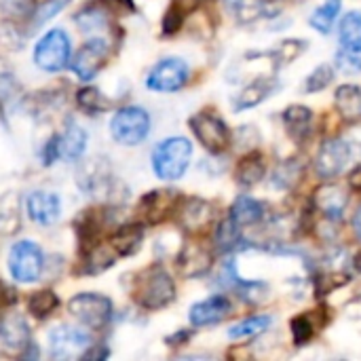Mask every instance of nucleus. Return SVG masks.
I'll list each match as a JSON object with an SVG mask.
<instances>
[{
  "label": "nucleus",
  "instance_id": "21",
  "mask_svg": "<svg viewBox=\"0 0 361 361\" xmlns=\"http://www.w3.org/2000/svg\"><path fill=\"white\" fill-rule=\"evenodd\" d=\"M334 104L345 123L355 125L361 121V87L343 85L334 93Z\"/></svg>",
  "mask_w": 361,
  "mask_h": 361
},
{
  "label": "nucleus",
  "instance_id": "29",
  "mask_svg": "<svg viewBox=\"0 0 361 361\" xmlns=\"http://www.w3.org/2000/svg\"><path fill=\"white\" fill-rule=\"evenodd\" d=\"M341 0H326L311 17H309V23L313 30H317L319 34H330L338 13H341Z\"/></svg>",
  "mask_w": 361,
  "mask_h": 361
},
{
  "label": "nucleus",
  "instance_id": "45",
  "mask_svg": "<svg viewBox=\"0 0 361 361\" xmlns=\"http://www.w3.org/2000/svg\"><path fill=\"white\" fill-rule=\"evenodd\" d=\"M347 182H349V188H353V190L361 192V165H357V167L349 173Z\"/></svg>",
  "mask_w": 361,
  "mask_h": 361
},
{
  "label": "nucleus",
  "instance_id": "25",
  "mask_svg": "<svg viewBox=\"0 0 361 361\" xmlns=\"http://www.w3.org/2000/svg\"><path fill=\"white\" fill-rule=\"evenodd\" d=\"M144 239V228L142 224H123L121 228H116V233L110 239V245L114 247V252L118 256H131L140 250Z\"/></svg>",
  "mask_w": 361,
  "mask_h": 361
},
{
  "label": "nucleus",
  "instance_id": "35",
  "mask_svg": "<svg viewBox=\"0 0 361 361\" xmlns=\"http://www.w3.org/2000/svg\"><path fill=\"white\" fill-rule=\"evenodd\" d=\"M305 49H307V42H302V40H298V38H290V40L279 42V47H275L271 55H273L275 66H277V68H281V66H286V63L294 61V59H296Z\"/></svg>",
  "mask_w": 361,
  "mask_h": 361
},
{
  "label": "nucleus",
  "instance_id": "20",
  "mask_svg": "<svg viewBox=\"0 0 361 361\" xmlns=\"http://www.w3.org/2000/svg\"><path fill=\"white\" fill-rule=\"evenodd\" d=\"M281 118H283V125H286L288 135L294 142H305L309 137L311 127H313L311 125L313 123V112L307 106H300V104L288 106Z\"/></svg>",
  "mask_w": 361,
  "mask_h": 361
},
{
  "label": "nucleus",
  "instance_id": "22",
  "mask_svg": "<svg viewBox=\"0 0 361 361\" xmlns=\"http://www.w3.org/2000/svg\"><path fill=\"white\" fill-rule=\"evenodd\" d=\"M277 89V80L275 78H256L254 82H250L237 97H235V110H250L256 108L258 104H262L267 97H271Z\"/></svg>",
  "mask_w": 361,
  "mask_h": 361
},
{
  "label": "nucleus",
  "instance_id": "47",
  "mask_svg": "<svg viewBox=\"0 0 361 361\" xmlns=\"http://www.w3.org/2000/svg\"><path fill=\"white\" fill-rule=\"evenodd\" d=\"M353 264H355V269H357V271H360V273H361V254H357V256H355Z\"/></svg>",
  "mask_w": 361,
  "mask_h": 361
},
{
  "label": "nucleus",
  "instance_id": "37",
  "mask_svg": "<svg viewBox=\"0 0 361 361\" xmlns=\"http://www.w3.org/2000/svg\"><path fill=\"white\" fill-rule=\"evenodd\" d=\"M34 2L36 0H0V11L4 17L19 21L34 15Z\"/></svg>",
  "mask_w": 361,
  "mask_h": 361
},
{
  "label": "nucleus",
  "instance_id": "7",
  "mask_svg": "<svg viewBox=\"0 0 361 361\" xmlns=\"http://www.w3.org/2000/svg\"><path fill=\"white\" fill-rule=\"evenodd\" d=\"M44 256L34 241H17L8 252V273L19 283H32L42 275Z\"/></svg>",
  "mask_w": 361,
  "mask_h": 361
},
{
  "label": "nucleus",
  "instance_id": "2",
  "mask_svg": "<svg viewBox=\"0 0 361 361\" xmlns=\"http://www.w3.org/2000/svg\"><path fill=\"white\" fill-rule=\"evenodd\" d=\"M135 300L146 311L169 307L176 300V283L171 275L161 264L146 269L135 283Z\"/></svg>",
  "mask_w": 361,
  "mask_h": 361
},
{
  "label": "nucleus",
  "instance_id": "8",
  "mask_svg": "<svg viewBox=\"0 0 361 361\" xmlns=\"http://www.w3.org/2000/svg\"><path fill=\"white\" fill-rule=\"evenodd\" d=\"M190 129L195 137L201 142V146L209 150L212 154L224 152L231 144V129L216 112H209V110L197 112L190 118Z\"/></svg>",
  "mask_w": 361,
  "mask_h": 361
},
{
  "label": "nucleus",
  "instance_id": "24",
  "mask_svg": "<svg viewBox=\"0 0 361 361\" xmlns=\"http://www.w3.org/2000/svg\"><path fill=\"white\" fill-rule=\"evenodd\" d=\"M264 173H267V165H264V159L260 152L245 154L237 163V169H235V178H237L239 186H243V188H252L258 182H262Z\"/></svg>",
  "mask_w": 361,
  "mask_h": 361
},
{
  "label": "nucleus",
  "instance_id": "1",
  "mask_svg": "<svg viewBox=\"0 0 361 361\" xmlns=\"http://www.w3.org/2000/svg\"><path fill=\"white\" fill-rule=\"evenodd\" d=\"M190 159H192V144L182 135H173L157 144L152 152V169L161 180L176 182L186 173Z\"/></svg>",
  "mask_w": 361,
  "mask_h": 361
},
{
  "label": "nucleus",
  "instance_id": "18",
  "mask_svg": "<svg viewBox=\"0 0 361 361\" xmlns=\"http://www.w3.org/2000/svg\"><path fill=\"white\" fill-rule=\"evenodd\" d=\"M55 140H57V154L61 161L74 163L87 150V131L76 123H70L61 135H55Z\"/></svg>",
  "mask_w": 361,
  "mask_h": 361
},
{
  "label": "nucleus",
  "instance_id": "39",
  "mask_svg": "<svg viewBox=\"0 0 361 361\" xmlns=\"http://www.w3.org/2000/svg\"><path fill=\"white\" fill-rule=\"evenodd\" d=\"M336 68L345 74H360L361 72V51L353 49H341L336 53Z\"/></svg>",
  "mask_w": 361,
  "mask_h": 361
},
{
  "label": "nucleus",
  "instance_id": "14",
  "mask_svg": "<svg viewBox=\"0 0 361 361\" xmlns=\"http://www.w3.org/2000/svg\"><path fill=\"white\" fill-rule=\"evenodd\" d=\"M25 212L27 218L38 226H51L59 220L61 214V201L55 192L47 190H34L25 199Z\"/></svg>",
  "mask_w": 361,
  "mask_h": 361
},
{
  "label": "nucleus",
  "instance_id": "5",
  "mask_svg": "<svg viewBox=\"0 0 361 361\" xmlns=\"http://www.w3.org/2000/svg\"><path fill=\"white\" fill-rule=\"evenodd\" d=\"M70 36L66 30H49L34 47V61L44 72H59L70 63Z\"/></svg>",
  "mask_w": 361,
  "mask_h": 361
},
{
  "label": "nucleus",
  "instance_id": "6",
  "mask_svg": "<svg viewBox=\"0 0 361 361\" xmlns=\"http://www.w3.org/2000/svg\"><path fill=\"white\" fill-rule=\"evenodd\" d=\"M93 347V338L87 330L76 326H57L49 332V353L53 360H80Z\"/></svg>",
  "mask_w": 361,
  "mask_h": 361
},
{
  "label": "nucleus",
  "instance_id": "30",
  "mask_svg": "<svg viewBox=\"0 0 361 361\" xmlns=\"http://www.w3.org/2000/svg\"><path fill=\"white\" fill-rule=\"evenodd\" d=\"M341 44L345 49L361 51V13L351 11L341 21Z\"/></svg>",
  "mask_w": 361,
  "mask_h": 361
},
{
  "label": "nucleus",
  "instance_id": "42",
  "mask_svg": "<svg viewBox=\"0 0 361 361\" xmlns=\"http://www.w3.org/2000/svg\"><path fill=\"white\" fill-rule=\"evenodd\" d=\"M70 0H44L42 2V6H38L36 11H34V15H32V19H34V27H38V25H42L47 19H51V17H55L66 4H68Z\"/></svg>",
  "mask_w": 361,
  "mask_h": 361
},
{
  "label": "nucleus",
  "instance_id": "9",
  "mask_svg": "<svg viewBox=\"0 0 361 361\" xmlns=\"http://www.w3.org/2000/svg\"><path fill=\"white\" fill-rule=\"evenodd\" d=\"M190 76V68L180 57H165L152 66L146 76V87L157 93H176L180 91Z\"/></svg>",
  "mask_w": 361,
  "mask_h": 361
},
{
  "label": "nucleus",
  "instance_id": "3",
  "mask_svg": "<svg viewBox=\"0 0 361 361\" xmlns=\"http://www.w3.org/2000/svg\"><path fill=\"white\" fill-rule=\"evenodd\" d=\"M150 114L140 106H125L110 118V135L121 146H137L150 133Z\"/></svg>",
  "mask_w": 361,
  "mask_h": 361
},
{
  "label": "nucleus",
  "instance_id": "11",
  "mask_svg": "<svg viewBox=\"0 0 361 361\" xmlns=\"http://www.w3.org/2000/svg\"><path fill=\"white\" fill-rule=\"evenodd\" d=\"M349 159H351V144L347 140L341 137L328 140L324 142V146L315 157V173L322 180H334L336 176L343 173Z\"/></svg>",
  "mask_w": 361,
  "mask_h": 361
},
{
  "label": "nucleus",
  "instance_id": "28",
  "mask_svg": "<svg viewBox=\"0 0 361 361\" xmlns=\"http://www.w3.org/2000/svg\"><path fill=\"white\" fill-rule=\"evenodd\" d=\"M315 315H317V311H311V313H302V315H298V317H294L290 322L294 345L305 347L315 336V332L322 330L324 322H315Z\"/></svg>",
  "mask_w": 361,
  "mask_h": 361
},
{
  "label": "nucleus",
  "instance_id": "19",
  "mask_svg": "<svg viewBox=\"0 0 361 361\" xmlns=\"http://www.w3.org/2000/svg\"><path fill=\"white\" fill-rule=\"evenodd\" d=\"M0 343L6 349L23 351L32 343L27 322L21 315H6L0 319Z\"/></svg>",
  "mask_w": 361,
  "mask_h": 361
},
{
  "label": "nucleus",
  "instance_id": "40",
  "mask_svg": "<svg viewBox=\"0 0 361 361\" xmlns=\"http://www.w3.org/2000/svg\"><path fill=\"white\" fill-rule=\"evenodd\" d=\"M76 99H78V106L82 110H87V112H102V110H106V99L102 97V93L97 89H91V87L89 89H80Z\"/></svg>",
  "mask_w": 361,
  "mask_h": 361
},
{
  "label": "nucleus",
  "instance_id": "10",
  "mask_svg": "<svg viewBox=\"0 0 361 361\" xmlns=\"http://www.w3.org/2000/svg\"><path fill=\"white\" fill-rule=\"evenodd\" d=\"M110 53V42L102 36H91L80 51L76 53V57L72 59V70L80 80H93L95 74L102 70V66L106 63Z\"/></svg>",
  "mask_w": 361,
  "mask_h": 361
},
{
  "label": "nucleus",
  "instance_id": "26",
  "mask_svg": "<svg viewBox=\"0 0 361 361\" xmlns=\"http://www.w3.org/2000/svg\"><path fill=\"white\" fill-rule=\"evenodd\" d=\"M214 241H216V247L220 252H233V250H237V247L243 245V228L231 216H226L218 224L216 235H214Z\"/></svg>",
  "mask_w": 361,
  "mask_h": 361
},
{
  "label": "nucleus",
  "instance_id": "4",
  "mask_svg": "<svg viewBox=\"0 0 361 361\" xmlns=\"http://www.w3.org/2000/svg\"><path fill=\"white\" fill-rule=\"evenodd\" d=\"M68 311L85 328L104 330L112 319V300L95 292H82L70 298Z\"/></svg>",
  "mask_w": 361,
  "mask_h": 361
},
{
  "label": "nucleus",
  "instance_id": "12",
  "mask_svg": "<svg viewBox=\"0 0 361 361\" xmlns=\"http://www.w3.org/2000/svg\"><path fill=\"white\" fill-rule=\"evenodd\" d=\"M178 222L184 231L192 233V235H199L203 231H207V226L212 224L214 220V207L199 199V197H192V199H184L182 203H178Z\"/></svg>",
  "mask_w": 361,
  "mask_h": 361
},
{
  "label": "nucleus",
  "instance_id": "27",
  "mask_svg": "<svg viewBox=\"0 0 361 361\" xmlns=\"http://www.w3.org/2000/svg\"><path fill=\"white\" fill-rule=\"evenodd\" d=\"M273 324V317L271 315H254V317H247L239 324H235L231 330H228V338L231 341H245V338H252V336H258L262 332H267Z\"/></svg>",
  "mask_w": 361,
  "mask_h": 361
},
{
  "label": "nucleus",
  "instance_id": "46",
  "mask_svg": "<svg viewBox=\"0 0 361 361\" xmlns=\"http://www.w3.org/2000/svg\"><path fill=\"white\" fill-rule=\"evenodd\" d=\"M351 226H353V233H355V237L361 239V205L357 207V212L353 214V218H351Z\"/></svg>",
  "mask_w": 361,
  "mask_h": 361
},
{
  "label": "nucleus",
  "instance_id": "44",
  "mask_svg": "<svg viewBox=\"0 0 361 361\" xmlns=\"http://www.w3.org/2000/svg\"><path fill=\"white\" fill-rule=\"evenodd\" d=\"M190 336H192L190 330H180L178 334H173V336L167 338V345L169 347H182V345H186L190 341Z\"/></svg>",
  "mask_w": 361,
  "mask_h": 361
},
{
  "label": "nucleus",
  "instance_id": "17",
  "mask_svg": "<svg viewBox=\"0 0 361 361\" xmlns=\"http://www.w3.org/2000/svg\"><path fill=\"white\" fill-rule=\"evenodd\" d=\"M313 207L319 209L330 222H338L347 207V192L336 184H326L313 195Z\"/></svg>",
  "mask_w": 361,
  "mask_h": 361
},
{
  "label": "nucleus",
  "instance_id": "15",
  "mask_svg": "<svg viewBox=\"0 0 361 361\" xmlns=\"http://www.w3.org/2000/svg\"><path fill=\"white\" fill-rule=\"evenodd\" d=\"M231 313H233V302L226 296L216 294V296H209V298L192 305L188 319L195 328H205V326H216V324L224 322Z\"/></svg>",
  "mask_w": 361,
  "mask_h": 361
},
{
  "label": "nucleus",
  "instance_id": "34",
  "mask_svg": "<svg viewBox=\"0 0 361 361\" xmlns=\"http://www.w3.org/2000/svg\"><path fill=\"white\" fill-rule=\"evenodd\" d=\"M76 21H78V27L87 34H99L108 27V17H106V11L99 8V6H89L85 8L82 13L76 15Z\"/></svg>",
  "mask_w": 361,
  "mask_h": 361
},
{
  "label": "nucleus",
  "instance_id": "38",
  "mask_svg": "<svg viewBox=\"0 0 361 361\" xmlns=\"http://www.w3.org/2000/svg\"><path fill=\"white\" fill-rule=\"evenodd\" d=\"M228 11L235 13L239 19H254L258 15H262V2L264 0H224Z\"/></svg>",
  "mask_w": 361,
  "mask_h": 361
},
{
  "label": "nucleus",
  "instance_id": "32",
  "mask_svg": "<svg viewBox=\"0 0 361 361\" xmlns=\"http://www.w3.org/2000/svg\"><path fill=\"white\" fill-rule=\"evenodd\" d=\"M334 78H336L334 66H332V63H322V66H317V68L307 76V80H305V85H302V91H305V93H319V91L328 89V87L334 82Z\"/></svg>",
  "mask_w": 361,
  "mask_h": 361
},
{
  "label": "nucleus",
  "instance_id": "43",
  "mask_svg": "<svg viewBox=\"0 0 361 361\" xmlns=\"http://www.w3.org/2000/svg\"><path fill=\"white\" fill-rule=\"evenodd\" d=\"M108 8L121 11V13H133L135 11V2L133 0H102Z\"/></svg>",
  "mask_w": 361,
  "mask_h": 361
},
{
  "label": "nucleus",
  "instance_id": "33",
  "mask_svg": "<svg viewBox=\"0 0 361 361\" xmlns=\"http://www.w3.org/2000/svg\"><path fill=\"white\" fill-rule=\"evenodd\" d=\"M118 258V254L114 252V247L112 245H95L89 254H87V273H91V275H95V273H102V271H106L108 267H112L114 264V260Z\"/></svg>",
  "mask_w": 361,
  "mask_h": 361
},
{
  "label": "nucleus",
  "instance_id": "31",
  "mask_svg": "<svg viewBox=\"0 0 361 361\" xmlns=\"http://www.w3.org/2000/svg\"><path fill=\"white\" fill-rule=\"evenodd\" d=\"M57 307H59V298H57V294L51 292V290H38V292H34V294L27 298V309H30V313H32L34 317H38V319L49 317Z\"/></svg>",
  "mask_w": 361,
  "mask_h": 361
},
{
  "label": "nucleus",
  "instance_id": "13",
  "mask_svg": "<svg viewBox=\"0 0 361 361\" xmlns=\"http://www.w3.org/2000/svg\"><path fill=\"white\" fill-rule=\"evenodd\" d=\"M212 250L201 241H186L176 258L178 271L184 277H203L212 269Z\"/></svg>",
  "mask_w": 361,
  "mask_h": 361
},
{
  "label": "nucleus",
  "instance_id": "16",
  "mask_svg": "<svg viewBox=\"0 0 361 361\" xmlns=\"http://www.w3.org/2000/svg\"><path fill=\"white\" fill-rule=\"evenodd\" d=\"M176 209H178V195H176V190H150L140 201V214L150 224L163 222Z\"/></svg>",
  "mask_w": 361,
  "mask_h": 361
},
{
  "label": "nucleus",
  "instance_id": "23",
  "mask_svg": "<svg viewBox=\"0 0 361 361\" xmlns=\"http://www.w3.org/2000/svg\"><path fill=\"white\" fill-rule=\"evenodd\" d=\"M241 228H247V226H256L264 220V203H260L258 199L254 197H239L233 207H231V214H228Z\"/></svg>",
  "mask_w": 361,
  "mask_h": 361
},
{
  "label": "nucleus",
  "instance_id": "36",
  "mask_svg": "<svg viewBox=\"0 0 361 361\" xmlns=\"http://www.w3.org/2000/svg\"><path fill=\"white\" fill-rule=\"evenodd\" d=\"M302 173V167L298 161H283L277 169H275V176H273V184L279 186V188H292L298 180V176Z\"/></svg>",
  "mask_w": 361,
  "mask_h": 361
},
{
  "label": "nucleus",
  "instance_id": "48",
  "mask_svg": "<svg viewBox=\"0 0 361 361\" xmlns=\"http://www.w3.org/2000/svg\"><path fill=\"white\" fill-rule=\"evenodd\" d=\"M197 2H212V0H197Z\"/></svg>",
  "mask_w": 361,
  "mask_h": 361
},
{
  "label": "nucleus",
  "instance_id": "41",
  "mask_svg": "<svg viewBox=\"0 0 361 361\" xmlns=\"http://www.w3.org/2000/svg\"><path fill=\"white\" fill-rule=\"evenodd\" d=\"M184 19H186V13H184L182 4H180V2H173V4L167 8L165 17H163V34H167V36L176 34V32L182 27Z\"/></svg>",
  "mask_w": 361,
  "mask_h": 361
}]
</instances>
